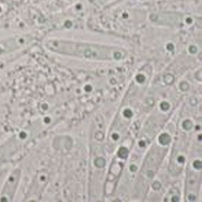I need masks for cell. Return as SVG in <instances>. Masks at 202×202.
Returning a JSON list of instances; mask_svg holds the SVG:
<instances>
[{
    "label": "cell",
    "mask_w": 202,
    "mask_h": 202,
    "mask_svg": "<svg viewBox=\"0 0 202 202\" xmlns=\"http://www.w3.org/2000/svg\"><path fill=\"white\" fill-rule=\"evenodd\" d=\"M43 46L50 53L67 57L119 60L126 55L120 48L55 37L44 39Z\"/></svg>",
    "instance_id": "6da1fadb"
},
{
    "label": "cell",
    "mask_w": 202,
    "mask_h": 202,
    "mask_svg": "<svg viewBox=\"0 0 202 202\" xmlns=\"http://www.w3.org/2000/svg\"><path fill=\"white\" fill-rule=\"evenodd\" d=\"M40 40L34 33L23 32L0 39V61L30 49Z\"/></svg>",
    "instance_id": "7a4b0ae2"
},
{
    "label": "cell",
    "mask_w": 202,
    "mask_h": 202,
    "mask_svg": "<svg viewBox=\"0 0 202 202\" xmlns=\"http://www.w3.org/2000/svg\"><path fill=\"white\" fill-rule=\"evenodd\" d=\"M21 173V169L16 168L13 169L5 178L0 191L1 201H11L14 199L16 192L20 187Z\"/></svg>",
    "instance_id": "3957f363"
},
{
    "label": "cell",
    "mask_w": 202,
    "mask_h": 202,
    "mask_svg": "<svg viewBox=\"0 0 202 202\" xmlns=\"http://www.w3.org/2000/svg\"><path fill=\"white\" fill-rule=\"evenodd\" d=\"M159 142L163 145H167L171 142V137L166 133L162 134L159 137Z\"/></svg>",
    "instance_id": "277c9868"
},
{
    "label": "cell",
    "mask_w": 202,
    "mask_h": 202,
    "mask_svg": "<svg viewBox=\"0 0 202 202\" xmlns=\"http://www.w3.org/2000/svg\"><path fill=\"white\" fill-rule=\"evenodd\" d=\"M117 154L120 158H123V159H126L128 156V149L125 147H120L118 151Z\"/></svg>",
    "instance_id": "5b68a950"
},
{
    "label": "cell",
    "mask_w": 202,
    "mask_h": 202,
    "mask_svg": "<svg viewBox=\"0 0 202 202\" xmlns=\"http://www.w3.org/2000/svg\"><path fill=\"white\" fill-rule=\"evenodd\" d=\"M94 165L98 168H103L106 165V160L103 158H97L94 161Z\"/></svg>",
    "instance_id": "8992f818"
},
{
    "label": "cell",
    "mask_w": 202,
    "mask_h": 202,
    "mask_svg": "<svg viewBox=\"0 0 202 202\" xmlns=\"http://www.w3.org/2000/svg\"><path fill=\"white\" fill-rule=\"evenodd\" d=\"M183 127L185 130H189L193 127V123L190 120H185L183 123Z\"/></svg>",
    "instance_id": "52a82bcc"
},
{
    "label": "cell",
    "mask_w": 202,
    "mask_h": 202,
    "mask_svg": "<svg viewBox=\"0 0 202 202\" xmlns=\"http://www.w3.org/2000/svg\"><path fill=\"white\" fill-rule=\"evenodd\" d=\"M174 79L171 75H170L169 79V74L165 77V82L167 84H171L174 82Z\"/></svg>",
    "instance_id": "ba28073f"
},
{
    "label": "cell",
    "mask_w": 202,
    "mask_h": 202,
    "mask_svg": "<svg viewBox=\"0 0 202 202\" xmlns=\"http://www.w3.org/2000/svg\"><path fill=\"white\" fill-rule=\"evenodd\" d=\"M193 166L197 169H200L202 168V162L200 161H196L193 162Z\"/></svg>",
    "instance_id": "9c48e42d"
},
{
    "label": "cell",
    "mask_w": 202,
    "mask_h": 202,
    "mask_svg": "<svg viewBox=\"0 0 202 202\" xmlns=\"http://www.w3.org/2000/svg\"><path fill=\"white\" fill-rule=\"evenodd\" d=\"M161 108L163 111H167L169 108V105L166 102H163L161 104Z\"/></svg>",
    "instance_id": "30bf717a"
},
{
    "label": "cell",
    "mask_w": 202,
    "mask_h": 202,
    "mask_svg": "<svg viewBox=\"0 0 202 202\" xmlns=\"http://www.w3.org/2000/svg\"><path fill=\"white\" fill-rule=\"evenodd\" d=\"M123 114H124V115H125V117H126V118H130L132 116L133 113H132V112L131 111V110L127 109V110L124 111Z\"/></svg>",
    "instance_id": "8fae6325"
},
{
    "label": "cell",
    "mask_w": 202,
    "mask_h": 202,
    "mask_svg": "<svg viewBox=\"0 0 202 202\" xmlns=\"http://www.w3.org/2000/svg\"><path fill=\"white\" fill-rule=\"evenodd\" d=\"M145 79V78L143 75L139 74V75H138L136 76V80L139 83H143L144 82Z\"/></svg>",
    "instance_id": "7c38bea8"
},
{
    "label": "cell",
    "mask_w": 202,
    "mask_h": 202,
    "mask_svg": "<svg viewBox=\"0 0 202 202\" xmlns=\"http://www.w3.org/2000/svg\"><path fill=\"white\" fill-rule=\"evenodd\" d=\"M161 184L158 181H155L152 184V187L155 190H158L161 188Z\"/></svg>",
    "instance_id": "4fadbf2b"
},
{
    "label": "cell",
    "mask_w": 202,
    "mask_h": 202,
    "mask_svg": "<svg viewBox=\"0 0 202 202\" xmlns=\"http://www.w3.org/2000/svg\"><path fill=\"white\" fill-rule=\"evenodd\" d=\"M103 137H104V135L101 132L97 133L95 134V138L98 140H102L103 139Z\"/></svg>",
    "instance_id": "5bb4252c"
},
{
    "label": "cell",
    "mask_w": 202,
    "mask_h": 202,
    "mask_svg": "<svg viewBox=\"0 0 202 202\" xmlns=\"http://www.w3.org/2000/svg\"><path fill=\"white\" fill-rule=\"evenodd\" d=\"M180 87H181V89L183 90V91H186L187 89H188V84L187 83H185V82H183L182 84H181V86H180Z\"/></svg>",
    "instance_id": "9a60e30c"
},
{
    "label": "cell",
    "mask_w": 202,
    "mask_h": 202,
    "mask_svg": "<svg viewBox=\"0 0 202 202\" xmlns=\"http://www.w3.org/2000/svg\"><path fill=\"white\" fill-rule=\"evenodd\" d=\"M177 160H178L179 162H180V163H183L184 162V161H185L184 158L183 156H179V157L178 158Z\"/></svg>",
    "instance_id": "2e32d148"
},
{
    "label": "cell",
    "mask_w": 202,
    "mask_h": 202,
    "mask_svg": "<svg viewBox=\"0 0 202 202\" xmlns=\"http://www.w3.org/2000/svg\"><path fill=\"white\" fill-rule=\"evenodd\" d=\"M188 199L190 200V201H194L195 199H196V197L193 194H190L188 196Z\"/></svg>",
    "instance_id": "e0dca14e"
},
{
    "label": "cell",
    "mask_w": 202,
    "mask_h": 202,
    "mask_svg": "<svg viewBox=\"0 0 202 202\" xmlns=\"http://www.w3.org/2000/svg\"><path fill=\"white\" fill-rule=\"evenodd\" d=\"M130 169L131 171L132 172H135L136 170H137V167L136 166L134 165H132L130 166Z\"/></svg>",
    "instance_id": "ac0fdd59"
},
{
    "label": "cell",
    "mask_w": 202,
    "mask_h": 202,
    "mask_svg": "<svg viewBox=\"0 0 202 202\" xmlns=\"http://www.w3.org/2000/svg\"><path fill=\"white\" fill-rule=\"evenodd\" d=\"M112 138L114 140H117L118 139H119V135L116 134V133H114L113 135H112Z\"/></svg>",
    "instance_id": "d6986e66"
},
{
    "label": "cell",
    "mask_w": 202,
    "mask_h": 202,
    "mask_svg": "<svg viewBox=\"0 0 202 202\" xmlns=\"http://www.w3.org/2000/svg\"><path fill=\"white\" fill-rule=\"evenodd\" d=\"M179 201V199L177 196H174L172 198V202H177Z\"/></svg>",
    "instance_id": "ffe728a7"
},
{
    "label": "cell",
    "mask_w": 202,
    "mask_h": 202,
    "mask_svg": "<svg viewBox=\"0 0 202 202\" xmlns=\"http://www.w3.org/2000/svg\"><path fill=\"white\" fill-rule=\"evenodd\" d=\"M139 145H140V146H141V147H144V146H145V142H143V141H141V142H139Z\"/></svg>",
    "instance_id": "44dd1931"
}]
</instances>
